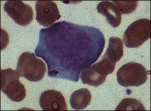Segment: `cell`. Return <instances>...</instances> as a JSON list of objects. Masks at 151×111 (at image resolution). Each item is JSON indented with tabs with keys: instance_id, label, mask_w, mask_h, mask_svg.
<instances>
[{
	"instance_id": "1",
	"label": "cell",
	"mask_w": 151,
	"mask_h": 111,
	"mask_svg": "<svg viewBox=\"0 0 151 111\" xmlns=\"http://www.w3.org/2000/svg\"><path fill=\"white\" fill-rule=\"evenodd\" d=\"M105 44L97 28L61 21L41 29L35 52L47 63L50 77L77 82L82 71L98 60Z\"/></svg>"
},
{
	"instance_id": "2",
	"label": "cell",
	"mask_w": 151,
	"mask_h": 111,
	"mask_svg": "<svg viewBox=\"0 0 151 111\" xmlns=\"http://www.w3.org/2000/svg\"><path fill=\"white\" fill-rule=\"evenodd\" d=\"M20 76L31 82L42 80L47 71L45 63L33 53L25 52L20 56L17 66Z\"/></svg>"
},
{
	"instance_id": "3",
	"label": "cell",
	"mask_w": 151,
	"mask_h": 111,
	"mask_svg": "<svg viewBox=\"0 0 151 111\" xmlns=\"http://www.w3.org/2000/svg\"><path fill=\"white\" fill-rule=\"evenodd\" d=\"M20 75L16 70L1 69V89L9 99L20 102L25 98L26 89L19 81Z\"/></svg>"
},
{
	"instance_id": "4",
	"label": "cell",
	"mask_w": 151,
	"mask_h": 111,
	"mask_svg": "<svg viewBox=\"0 0 151 111\" xmlns=\"http://www.w3.org/2000/svg\"><path fill=\"white\" fill-rule=\"evenodd\" d=\"M117 81L124 87H139L148 79V71L140 63L130 62L121 66L116 73Z\"/></svg>"
},
{
	"instance_id": "5",
	"label": "cell",
	"mask_w": 151,
	"mask_h": 111,
	"mask_svg": "<svg viewBox=\"0 0 151 111\" xmlns=\"http://www.w3.org/2000/svg\"><path fill=\"white\" fill-rule=\"evenodd\" d=\"M151 38V21L141 19L132 23L127 27L123 41L127 48H138Z\"/></svg>"
},
{
	"instance_id": "6",
	"label": "cell",
	"mask_w": 151,
	"mask_h": 111,
	"mask_svg": "<svg viewBox=\"0 0 151 111\" xmlns=\"http://www.w3.org/2000/svg\"><path fill=\"white\" fill-rule=\"evenodd\" d=\"M4 9L6 14L17 24L25 26L30 24L34 18V11L29 5L21 1H9Z\"/></svg>"
},
{
	"instance_id": "7",
	"label": "cell",
	"mask_w": 151,
	"mask_h": 111,
	"mask_svg": "<svg viewBox=\"0 0 151 111\" xmlns=\"http://www.w3.org/2000/svg\"><path fill=\"white\" fill-rule=\"evenodd\" d=\"M36 20L44 27L52 26L60 18L58 6L50 1H38L35 5Z\"/></svg>"
},
{
	"instance_id": "8",
	"label": "cell",
	"mask_w": 151,
	"mask_h": 111,
	"mask_svg": "<svg viewBox=\"0 0 151 111\" xmlns=\"http://www.w3.org/2000/svg\"><path fill=\"white\" fill-rule=\"evenodd\" d=\"M40 105L44 111H67L65 98L60 92L54 90H45L41 94Z\"/></svg>"
},
{
	"instance_id": "9",
	"label": "cell",
	"mask_w": 151,
	"mask_h": 111,
	"mask_svg": "<svg viewBox=\"0 0 151 111\" xmlns=\"http://www.w3.org/2000/svg\"><path fill=\"white\" fill-rule=\"evenodd\" d=\"M97 10L105 17L108 23L113 28L119 27L122 22V14L112 2L103 1L98 4Z\"/></svg>"
},
{
	"instance_id": "10",
	"label": "cell",
	"mask_w": 151,
	"mask_h": 111,
	"mask_svg": "<svg viewBox=\"0 0 151 111\" xmlns=\"http://www.w3.org/2000/svg\"><path fill=\"white\" fill-rule=\"evenodd\" d=\"M123 55L124 46L122 40L117 37L110 38L108 47L103 58H106L113 63H116Z\"/></svg>"
},
{
	"instance_id": "11",
	"label": "cell",
	"mask_w": 151,
	"mask_h": 111,
	"mask_svg": "<svg viewBox=\"0 0 151 111\" xmlns=\"http://www.w3.org/2000/svg\"><path fill=\"white\" fill-rule=\"evenodd\" d=\"M91 92L87 89H81L73 92L70 102L73 109L81 110L85 109L91 103Z\"/></svg>"
},
{
	"instance_id": "12",
	"label": "cell",
	"mask_w": 151,
	"mask_h": 111,
	"mask_svg": "<svg viewBox=\"0 0 151 111\" xmlns=\"http://www.w3.org/2000/svg\"><path fill=\"white\" fill-rule=\"evenodd\" d=\"M106 76L99 73L92 66L83 69L81 74L80 78L83 84L97 87L105 82Z\"/></svg>"
},
{
	"instance_id": "13",
	"label": "cell",
	"mask_w": 151,
	"mask_h": 111,
	"mask_svg": "<svg viewBox=\"0 0 151 111\" xmlns=\"http://www.w3.org/2000/svg\"><path fill=\"white\" fill-rule=\"evenodd\" d=\"M116 111L117 110H141L146 111V109L140 101L135 98H124L122 99L118 105Z\"/></svg>"
},
{
	"instance_id": "14",
	"label": "cell",
	"mask_w": 151,
	"mask_h": 111,
	"mask_svg": "<svg viewBox=\"0 0 151 111\" xmlns=\"http://www.w3.org/2000/svg\"><path fill=\"white\" fill-rule=\"evenodd\" d=\"M94 68L101 75L107 76L114 71L116 63H114L106 58H102L99 62L92 65Z\"/></svg>"
},
{
	"instance_id": "15",
	"label": "cell",
	"mask_w": 151,
	"mask_h": 111,
	"mask_svg": "<svg viewBox=\"0 0 151 111\" xmlns=\"http://www.w3.org/2000/svg\"><path fill=\"white\" fill-rule=\"evenodd\" d=\"M119 11L124 14H129L134 12L138 6V1H115L112 2Z\"/></svg>"
}]
</instances>
